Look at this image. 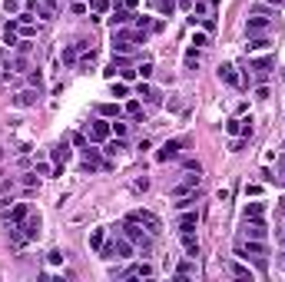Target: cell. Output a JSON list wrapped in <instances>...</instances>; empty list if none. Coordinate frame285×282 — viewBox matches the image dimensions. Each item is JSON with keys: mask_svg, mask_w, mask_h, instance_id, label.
I'll return each instance as SVG.
<instances>
[{"mask_svg": "<svg viewBox=\"0 0 285 282\" xmlns=\"http://www.w3.org/2000/svg\"><path fill=\"white\" fill-rule=\"evenodd\" d=\"M229 272L236 275V279H249V282H252V272H249V266H242V262H232Z\"/></svg>", "mask_w": 285, "mask_h": 282, "instance_id": "4316f807", "label": "cell"}, {"mask_svg": "<svg viewBox=\"0 0 285 282\" xmlns=\"http://www.w3.org/2000/svg\"><path fill=\"white\" fill-rule=\"evenodd\" d=\"M80 153H83V169H90V173H93V169H103L106 166V160L103 156H100V150H96V146H83V150H80Z\"/></svg>", "mask_w": 285, "mask_h": 282, "instance_id": "8992f818", "label": "cell"}, {"mask_svg": "<svg viewBox=\"0 0 285 282\" xmlns=\"http://www.w3.org/2000/svg\"><path fill=\"white\" fill-rule=\"evenodd\" d=\"M252 66H255L259 73H265V70L272 66V56H262V60H252Z\"/></svg>", "mask_w": 285, "mask_h": 282, "instance_id": "8d00e7d4", "label": "cell"}, {"mask_svg": "<svg viewBox=\"0 0 285 282\" xmlns=\"http://www.w3.org/2000/svg\"><path fill=\"white\" fill-rule=\"evenodd\" d=\"M77 53H80V47H66L60 56H63V63H66V66H73V63H77Z\"/></svg>", "mask_w": 285, "mask_h": 282, "instance_id": "1f68e13d", "label": "cell"}, {"mask_svg": "<svg viewBox=\"0 0 285 282\" xmlns=\"http://www.w3.org/2000/svg\"><path fill=\"white\" fill-rule=\"evenodd\" d=\"M136 97H139V100H146V103H156V100H159V93H156V90H153L146 80H139V87H136Z\"/></svg>", "mask_w": 285, "mask_h": 282, "instance_id": "ac0fdd59", "label": "cell"}, {"mask_svg": "<svg viewBox=\"0 0 285 282\" xmlns=\"http://www.w3.org/2000/svg\"><path fill=\"white\" fill-rule=\"evenodd\" d=\"M113 97H116V100L129 97V83L126 80H113Z\"/></svg>", "mask_w": 285, "mask_h": 282, "instance_id": "f546056e", "label": "cell"}, {"mask_svg": "<svg viewBox=\"0 0 285 282\" xmlns=\"http://www.w3.org/2000/svg\"><path fill=\"white\" fill-rule=\"evenodd\" d=\"M156 10H159V14H173L176 4H173V0H156Z\"/></svg>", "mask_w": 285, "mask_h": 282, "instance_id": "d590c367", "label": "cell"}, {"mask_svg": "<svg viewBox=\"0 0 285 282\" xmlns=\"http://www.w3.org/2000/svg\"><path fill=\"white\" fill-rule=\"evenodd\" d=\"M106 10H110V0H90V14H106Z\"/></svg>", "mask_w": 285, "mask_h": 282, "instance_id": "4dcf8cb0", "label": "cell"}, {"mask_svg": "<svg viewBox=\"0 0 285 282\" xmlns=\"http://www.w3.org/2000/svg\"><path fill=\"white\" fill-rule=\"evenodd\" d=\"M119 233L136 246V252H142V256H150V252H153V233H150V229H142V223H136V219L126 216V223L119 226Z\"/></svg>", "mask_w": 285, "mask_h": 282, "instance_id": "6da1fadb", "label": "cell"}, {"mask_svg": "<svg viewBox=\"0 0 285 282\" xmlns=\"http://www.w3.org/2000/svg\"><path fill=\"white\" fill-rule=\"evenodd\" d=\"M196 223H199V213H196V206H192V209H179V219H176V226H179V233H196Z\"/></svg>", "mask_w": 285, "mask_h": 282, "instance_id": "9c48e42d", "label": "cell"}, {"mask_svg": "<svg viewBox=\"0 0 285 282\" xmlns=\"http://www.w3.org/2000/svg\"><path fill=\"white\" fill-rule=\"evenodd\" d=\"M4 70H7V63H4V53H0V77H4Z\"/></svg>", "mask_w": 285, "mask_h": 282, "instance_id": "7bdbcfd3", "label": "cell"}, {"mask_svg": "<svg viewBox=\"0 0 285 282\" xmlns=\"http://www.w3.org/2000/svg\"><path fill=\"white\" fill-rule=\"evenodd\" d=\"M196 272H199V266H196V259L192 256H186V262L176 266V279H189V275H196Z\"/></svg>", "mask_w": 285, "mask_h": 282, "instance_id": "4fadbf2b", "label": "cell"}, {"mask_svg": "<svg viewBox=\"0 0 285 282\" xmlns=\"http://www.w3.org/2000/svg\"><path fill=\"white\" fill-rule=\"evenodd\" d=\"M123 113H126L129 120H142V100H129V103L123 106Z\"/></svg>", "mask_w": 285, "mask_h": 282, "instance_id": "cb8c5ba5", "label": "cell"}, {"mask_svg": "<svg viewBox=\"0 0 285 282\" xmlns=\"http://www.w3.org/2000/svg\"><path fill=\"white\" fill-rule=\"evenodd\" d=\"M129 20H133V10H129V7H119L116 14L110 17V24H113V27H126Z\"/></svg>", "mask_w": 285, "mask_h": 282, "instance_id": "7402d4cb", "label": "cell"}, {"mask_svg": "<svg viewBox=\"0 0 285 282\" xmlns=\"http://www.w3.org/2000/svg\"><path fill=\"white\" fill-rule=\"evenodd\" d=\"M40 4H43V7H50L56 14V7H60V0H40Z\"/></svg>", "mask_w": 285, "mask_h": 282, "instance_id": "b9f144b4", "label": "cell"}, {"mask_svg": "<svg viewBox=\"0 0 285 282\" xmlns=\"http://www.w3.org/2000/svg\"><path fill=\"white\" fill-rule=\"evenodd\" d=\"M77 63H80V70H93V66H96V50H90V53H83V56H80V60H77Z\"/></svg>", "mask_w": 285, "mask_h": 282, "instance_id": "83f0119b", "label": "cell"}, {"mask_svg": "<svg viewBox=\"0 0 285 282\" xmlns=\"http://www.w3.org/2000/svg\"><path fill=\"white\" fill-rule=\"evenodd\" d=\"M262 30H269V17H249V24H246V33H262Z\"/></svg>", "mask_w": 285, "mask_h": 282, "instance_id": "e0dca14e", "label": "cell"}, {"mask_svg": "<svg viewBox=\"0 0 285 282\" xmlns=\"http://www.w3.org/2000/svg\"><path fill=\"white\" fill-rule=\"evenodd\" d=\"M70 4H77V0H70Z\"/></svg>", "mask_w": 285, "mask_h": 282, "instance_id": "bcb514c9", "label": "cell"}, {"mask_svg": "<svg viewBox=\"0 0 285 282\" xmlns=\"http://www.w3.org/2000/svg\"><path fill=\"white\" fill-rule=\"evenodd\" d=\"M192 47H206V33H192Z\"/></svg>", "mask_w": 285, "mask_h": 282, "instance_id": "f35d334b", "label": "cell"}, {"mask_svg": "<svg viewBox=\"0 0 285 282\" xmlns=\"http://www.w3.org/2000/svg\"><path fill=\"white\" fill-rule=\"evenodd\" d=\"M50 156H53L56 166H60V163H66V160H70V143H66V139H60V143L53 146V153H50Z\"/></svg>", "mask_w": 285, "mask_h": 282, "instance_id": "d6986e66", "label": "cell"}, {"mask_svg": "<svg viewBox=\"0 0 285 282\" xmlns=\"http://www.w3.org/2000/svg\"><path fill=\"white\" fill-rule=\"evenodd\" d=\"M236 256L239 259H252V262H259V266L265 269V256H269L265 239H239L236 242Z\"/></svg>", "mask_w": 285, "mask_h": 282, "instance_id": "7a4b0ae2", "label": "cell"}, {"mask_svg": "<svg viewBox=\"0 0 285 282\" xmlns=\"http://www.w3.org/2000/svg\"><path fill=\"white\" fill-rule=\"evenodd\" d=\"M0 7H4V14H7V17H20V14H24V7H20V0H4Z\"/></svg>", "mask_w": 285, "mask_h": 282, "instance_id": "484cf974", "label": "cell"}, {"mask_svg": "<svg viewBox=\"0 0 285 282\" xmlns=\"http://www.w3.org/2000/svg\"><path fill=\"white\" fill-rule=\"evenodd\" d=\"M87 139H93V143H106V139L113 136V126H110V120L106 116H96V120H90L87 123Z\"/></svg>", "mask_w": 285, "mask_h": 282, "instance_id": "3957f363", "label": "cell"}, {"mask_svg": "<svg viewBox=\"0 0 285 282\" xmlns=\"http://www.w3.org/2000/svg\"><path fill=\"white\" fill-rule=\"evenodd\" d=\"M196 189H199V173L196 176H186L182 183H176L173 189H169V196H173V199H182V196H196Z\"/></svg>", "mask_w": 285, "mask_h": 282, "instance_id": "5b68a950", "label": "cell"}, {"mask_svg": "<svg viewBox=\"0 0 285 282\" xmlns=\"http://www.w3.org/2000/svg\"><path fill=\"white\" fill-rule=\"evenodd\" d=\"M27 216H30V209H27V202H17V206H14V213H10V226H20Z\"/></svg>", "mask_w": 285, "mask_h": 282, "instance_id": "603a6c76", "label": "cell"}, {"mask_svg": "<svg viewBox=\"0 0 285 282\" xmlns=\"http://www.w3.org/2000/svg\"><path fill=\"white\" fill-rule=\"evenodd\" d=\"M37 100H40L37 87H33V90H20V93L14 97V106H37Z\"/></svg>", "mask_w": 285, "mask_h": 282, "instance_id": "7c38bea8", "label": "cell"}, {"mask_svg": "<svg viewBox=\"0 0 285 282\" xmlns=\"http://www.w3.org/2000/svg\"><path fill=\"white\" fill-rule=\"evenodd\" d=\"M4 160H7V153H4V150H0V163H4Z\"/></svg>", "mask_w": 285, "mask_h": 282, "instance_id": "f6af8a7d", "label": "cell"}, {"mask_svg": "<svg viewBox=\"0 0 285 282\" xmlns=\"http://www.w3.org/2000/svg\"><path fill=\"white\" fill-rule=\"evenodd\" d=\"M182 246H186V252H189L192 259L199 256V239H196V236H192V233H182Z\"/></svg>", "mask_w": 285, "mask_h": 282, "instance_id": "d4e9b609", "label": "cell"}, {"mask_svg": "<svg viewBox=\"0 0 285 282\" xmlns=\"http://www.w3.org/2000/svg\"><path fill=\"white\" fill-rule=\"evenodd\" d=\"M136 70H139V80H150V77H153V63H150V60H146V63H139Z\"/></svg>", "mask_w": 285, "mask_h": 282, "instance_id": "74e56055", "label": "cell"}, {"mask_svg": "<svg viewBox=\"0 0 285 282\" xmlns=\"http://www.w3.org/2000/svg\"><path fill=\"white\" fill-rule=\"evenodd\" d=\"M129 219H136V223H142V226H146V229H150L153 236H156L159 229H163V223H159V216H153L150 209H133V213H129Z\"/></svg>", "mask_w": 285, "mask_h": 282, "instance_id": "ba28073f", "label": "cell"}, {"mask_svg": "<svg viewBox=\"0 0 285 282\" xmlns=\"http://www.w3.org/2000/svg\"><path fill=\"white\" fill-rule=\"evenodd\" d=\"M265 236H269L265 219H242V239H265Z\"/></svg>", "mask_w": 285, "mask_h": 282, "instance_id": "277c9868", "label": "cell"}, {"mask_svg": "<svg viewBox=\"0 0 285 282\" xmlns=\"http://www.w3.org/2000/svg\"><path fill=\"white\" fill-rule=\"evenodd\" d=\"M265 47H269V40H265V37H255V40H249V53H255V50H265Z\"/></svg>", "mask_w": 285, "mask_h": 282, "instance_id": "836d02e7", "label": "cell"}, {"mask_svg": "<svg viewBox=\"0 0 285 282\" xmlns=\"http://www.w3.org/2000/svg\"><path fill=\"white\" fill-rule=\"evenodd\" d=\"M4 43H7V47H17V43H20V27H17V20H10V24L4 27Z\"/></svg>", "mask_w": 285, "mask_h": 282, "instance_id": "5bb4252c", "label": "cell"}, {"mask_svg": "<svg viewBox=\"0 0 285 282\" xmlns=\"http://www.w3.org/2000/svg\"><path fill=\"white\" fill-rule=\"evenodd\" d=\"M103 73H106V77H110V80H116V73H119V66H116V63H110V66H106V70H103Z\"/></svg>", "mask_w": 285, "mask_h": 282, "instance_id": "ab89813d", "label": "cell"}, {"mask_svg": "<svg viewBox=\"0 0 285 282\" xmlns=\"http://www.w3.org/2000/svg\"><path fill=\"white\" fill-rule=\"evenodd\" d=\"M103 242H106V233H103V229H93V233H90V246H93L96 252L103 249Z\"/></svg>", "mask_w": 285, "mask_h": 282, "instance_id": "f1b7e54d", "label": "cell"}, {"mask_svg": "<svg viewBox=\"0 0 285 282\" xmlns=\"http://www.w3.org/2000/svg\"><path fill=\"white\" fill-rule=\"evenodd\" d=\"M219 80H226L229 87H239V83H242V80H239V73H236V66H232V63H222V66H219Z\"/></svg>", "mask_w": 285, "mask_h": 282, "instance_id": "2e32d148", "label": "cell"}, {"mask_svg": "<svg viewBox=\"0 0 285 282\" xmlns=\"http://www.w3.org/2000/svg\"><path fill=\"white\" fill-rule=\"evenodd\" d=\"M182 146H186V139H166V143L159 146L156 160H159V163H169V160H176V156L182 153Z\"/></svg>", "mask_w": 285, "mask_h": 282, "instance_id": "52a82bcc", "label": "cell"}, {"mask_svg": "<svg viewBox=\"0 0 285 282\" xmlns=\"http://www.w3.org/2000/svg\"><path fill=\"white\" fill-rule=\"evenodd\" d=\"M20 229H24V239H27V242L37 239V236H40V213H30V216L20 223Z\"/></svg>", "mask_w": 285, "mask_h": 282, "instance_id": "30bf717a", "label": "cell"}, {"mask_svg": "<svg viewBox=\"0 0 285 282\" xmlns=\"http://www.w3.org/2000/svg\"><path fill=\"white\" fill-rule=\"evenodd\" d=\"M269 4H272V7H278V4H285V0H269Z\"/></svg>", "mask_w": 285, "mask_h": 282, "instance_id": "ee69618b", "label": "cell"}, {"mask_svg": "<svg viewBox=\"0 0 285 282\" xmlns=\"http://www.w3.org/2000/svg\"><path fill=\"white\" fill-rule=\"evenodd\" d=\"M262 193V186L259 183H252V186H246V196H259Z\"/></svg>", "mask_w": 285, "mask_h": 282, "instance_id": "60d3db41", "label": "cell"}, {"mask_svg": "<svg viewBox=\"0 0 285 282\" xmlns=\"http://www.w3.org/2000/svg\"><path fill=\"white\" fill-rule=\"evenodd\" d=\"M96 113H100V116H106V120H119L123 106H119V103H100V106H96Z\"/></svg>", "mask_w": 285, "mask_h": 282, "instance_id": "ffe728a7", "label": "cell"}, {"mask_svg": "<svg viewBox=\"0 0 285 282\" xmlns=\"http://www.w3.org/2000/svg\"><path fill=\"white\" fill-rule=\"evenodd\" d=\"M24 10L30 14V20H33V17H37V20H53V10H50V7H43L40 0H30V4H27Z\"/></svg>", "mask_w": 285, "mask_h": 282, "instance_id": "8fae6325", "label": "cell"}, {"mask_svg": "<svg viewBox=\"0 0 285 282\" xmlns=\"http://www.w3.org/2000/svg\"><path fill=\"white\" fill-rule=\"evenodd\" d=\"M242 219H265V202H249L246 206V213H242Z\"/></svg>", "mask_w": 285, "mask_h": 282, "instance_id": "44dd1931", "label": "cell"}, {"mask_svg": "<svg viewBox=\"0 0 285 282\" xmlns=\"http://www.w3.org/2000/svg\"><path fill=\"white\" fill-rule=\"evenodd\" d=\"M226 133L229 136H242V120H229L226 123Z\"/></svg>", "mask_w": 285, "mask_h": 282, "instance_id": "d6a6232c", "label": "cell"}, {"mask_svg": "<svg viewBox=\"0 0 285 282\" xmlns=\"http://www.w3.org/2000/svg\"><path fill=\"white\" fill-rule=\"evenodd\" d=\"M110 126H113V136H126V123H123V120H110Z\"/></svg>", "mask_w": 285, "mask_h": 282, "instance_id": "e575fe53", "label": "cell"}, {"mask_svg": "<svg viewBox=\"0 0 285 282\" xmlns=\"http://www.w3.org/2000/svg\"><path fill=\"white\" fill-rule=\"evenodd\" d=\"M123 150H126V139H123V136H110L103 143V153L106 156H116V153H123Z\"/></svg>", "mask_w": 285, "mask_h": 282, "instance_id": "9a60e30c", "label": "cell"}]
</instances>
